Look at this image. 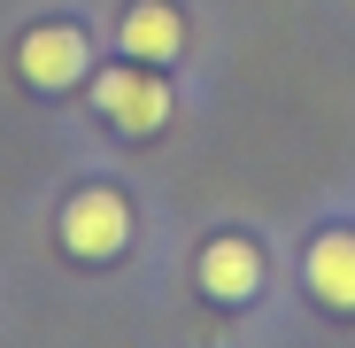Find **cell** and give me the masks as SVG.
Masks as SVG:
<instances>
[{
  "mask_svg": "<svg viewBox=\"0 0 355 348\" xmlns=\"http://www.w3.org/2000/svg\"><path fill=\"white\" fill-rule=\"evenodd\" d=\"M93 116L132 140H155L170 116H178V93L155 63H116V70H93Z\"/></svg>",
  "mask_w": 355,
  "mask_h": 348,
  "instance_id": "obj_1",
  "label": "cell"
},
{
  "mask_svg": "<svg viewBox=\"0 0 355 348\" xmlns=\"http://www.w3.org/2000/svg\"><path fill=\"white\" fill-rule=\"evenodd\" d=\"M62 248L78 263H116L132 248V201L116 186H78L62 201Z\"/></svg>",
  "mask_w": 355,
  "mask_h": 348,
  "instance_id": "obj_2",
  "label": "cell"
},
{
  "mask_svg": "<svg viewBox=\"0 0 355 348\" xmlns=\"http://www.w3.org/2000/svg\"><path fill=\"white\" fill-rule=\"evenodd\" d=\"M16 78H24L31 93H70V85H85V78H93L85 31H78V24H31V31L16 39Z\"/></svg>",
  "mask_w": 355,
  "mask_h": 348,
  "instance_id": "obj_3",
  "label": "cell"
},
{
  "mask_svg": "<svg viewBox=\"0 0 355 348\" xmlns=\"http://www.w3.org/2000/svg\"><path fill=\"white\" fill-rule=\"evenodd\" d=\"M193 279H201V295H209V302L248 310V302L263 295V279H270L263 240H248V232H216V240L201 248V263H193Z\"/></svg>",
  "mask_w": 355,
  "mask_h": 348,
  "instance_id": "obj_4",
  "label": "cell"
},
{
  "mask_svg": "<svg viewBox=\"0 0 355 348\" xmlns=\"http://www.w3.org/2000/svg\"><path fill=\"white\" fill-rule=\"evenodd\" d=\"M116 47L132 54V63H178L186 54V16L170 8V0H132L124 8V24H116Z\"/></svg>",
  "mask_w": 355,
  "mask_h": 348,
  "instance_id": "obj_5",
  "label": "cell"
},
{
  "mask_svg": "<svg viewBox=\"0 0 355 348\" xmlns=\"http://www.w3.org/2000/svg\"><path fill=\"white\" fill-rule=\"evenodd\" d=\"M302 271H309V295H317L332 317H355V232H347V224L317 232Z\"/></svg>",
  "mask_w": 355,
  "mask_h": 348,
  "instance_id": "obj_6",
  "label": "cell"
}]
</instances>
